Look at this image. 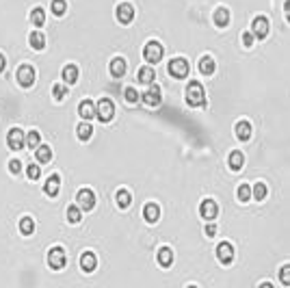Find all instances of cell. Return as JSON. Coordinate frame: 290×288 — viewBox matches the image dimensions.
Returning <instances> with one entry per match:
<instances>
[{
	"instance_id": "5bb4252c",
	"label": "cell",
	"mask_w": 290,
	"mask_h": 288,
	"mask_svg": "<svg viewBox=\"0 0 290 288\" xmlns=\"http://www.w3.org/2000/svg\"><path fill=\"white\" fill-rule=\"evenodd\" d=\"M78 113H81L83 119H93L98 117V104H93L91 100H84V102H81V109H78Z\"/></svg>"
},
{
	"instance_id": "2e32d148",
	"label": "cell",
	"mask_w": 290,
	"mask_h": 288,
	"mask_svg": "<svg viewBox=\"0 0 290 288\" xmlns=\"http://www.w3.org/2000/svg\"><path fill=\"white\" fill-rule=\"evenodd\" d=\"M81 266H83V271L91 273V271L98 266V258H96V254H93V251H84L83 258H81Z\"/></svg>"
},
{
	"instance_id": "9c48e42d",
	"label": "cell",
	"mask_w": 290,
	"mask_h": 288,
	"mask_svg": "<svg viewBox=\"0 0 290 288\" xmlns=\"http://www.w3.org/2000/svg\"><path fill=\"white\" fill-rule=\"evenodd\" d=\"M7 143H9V148L11 150H22L24 143H26V136H24V133L20 128H13V130H9Z\"/></svg>"
},
{
	"instance_id": "7a4b0ae2",
	"label": "cell",
	"mask_w": 290,
	"mask_h": 288,
	"mask_svg": "<svg viewBox=\"0 0 290 288\" xmlns=\"http://www.w3.org/2000/svg\"><path fill=\"white\" fill-rule=\"evenodd\" d=\"M163 45L158 42H147L145 44V50H143V57L147 63H158V61L163 59Z\"/></svg>"
},
{
	"instance_id": "30bf717a",
	"label": "cell",
	"mask_w": 290,
	"mask_h": 288,
	"mask_svg": "<svg viewBox=\"0 0 290 288\" xmlns=\"http://www.w3.org/2000/svg\"><path fill=\"white\" fill-rule=\"evenodd\" d=\"M76 201H78V206H81L83 210H93V206H96V195H93V191L83 189L81 193H78Z\"/></svg>"
},
{
	"instance_id": "f1b7e54d",
	"label": "cell",
	"mask_w": 290,
	"mask_h": 288,
	"mask_svg": "<svg viewBox=\"0 0 290 288\" xmlns=\"http://www.w3.org/2000/svg\"><path fill=\"white\" fill-rule=\"evenodd\" d=\"M31 22L35 26H43V22H46V11H43L41 7H35L31 11Z\"/></svg>"
},
{
	"instance_id": "836d02e7",
	"label": "cell",
	"mask_w": 290,
	"mask_h": 288,
	"mask_svg": "<svg viewBox=\"0 0 290 288\" xmlns=\"http://www.w3.org/2000/svg\"><path fill=\"white\" fill-rule=\"evenodd\" d=\"M81 206H69V208H67V221H69V223H81V219H83V217H81Z\"/></svg>"
},
{
	"instance_id": "9a60e30c",
	"label": "cell",
	"mask_w": 290,
	"mask_h": 288,
	"mask_svg": "<svg viewBox=\"0 0 290 288\" xmlns=\"http://www.w3.org/2000/svg\"><path fill=\"white\" fill-rule=\"evenodd\" d=\"M143 217H145V221H147V223H156V221L161 219V208H158L156 204H145Z\"/></svg>"
},
{
	"instance_id": "f546056e",
	"label": "cell",
	"mask_w": 290,
	"mask_h": 288,
	"mask_svg": "<svg viewBox=\"0 0 290 288\" xmlns=\"http://www.w3.org/2000/svg\"><path fill=\"white\" fill-rule=\"evenodd\" d=\"M20 232H22L24 236H28V234H33L35 232V221L31 219V217H24V219L20 221Z\"/></svg>"
},
{
	"instance_id": "3957f363",
	"label": "cell",
	"mask_w": 290,
	"mask_h": 288,
	"mask_svg": "<svg viewBox=\"0 0 290 288\" xmlns=\"http://www.w3.org/2000/svg\"><path fill=\"white\" fill-rule=\"evenodd\" d=\"M113 117H115V104L108 98H102L98 102V119L104 121V124H108Z\"/></svg>"
},
{
	"instance_id": "ba28073f",
	"label": "cell",
	"mask_w": 290,
	"mask_h": 288,
	"mask_svg": "<svg viewBox=\"0 0 290 288\" xmlns=\"http://www.w3.org/2000/svg\"><path fill=\"white\" fill-rule=\"evenodd\" d=\"M199 212H202V217H204L206 221L217 219V215H219V206H217V201H214V199H204V201H202V206H199Z\"/></svg>"
},
{
	"instance_id": "ee69618b",
	"label": "cell",
	"mask_w": 290,
	"mask_h": 288,
	"mask_svg": "<svg viewBox=\"0 0 290 288\" xmlns=\"http://www.w3.org/2000/svg\"><path fill=\"white\" fill-rule=\"evenodd\" d=\"M4 67H7V59H4V54H0V72H4Z\"/></svg>"
},
{
	"instance_id": "277c9868",
	"label": "cell",
	"mask_w": 290,
	"mask_h": 288,
	"mask_svg": "<svg viewBox=\"0 0 290 288\" xmlns=\"http://www.w3.org/2000/svg\"><path fill=\"white\" fill-rule=\"evenodd\" d=\"M65 262H67V256H65V249L63 247H52V249L48 251V265L52 266V269H63Z\"/></svg>"
},
{
	"instance_id": "484cf974",
	"label": "cell",
	"mask_w": 290,
	"mask_h": 288,
	"mask_svg": "<svg viewBox=\"0 0 290 288\" xmlns=\"http://www.w3.org/2000/svg\"><path fill=\"white\" fill-rule=\"evenodd\" d=\"M214 24H217L219 28H223V26H228L229 24V11L228 9H217V11H214Z\"/></svg>"
},
{
	"instance_id": "83f0119b",
	"label": "cell",
	"mask_w": 290,
	"mask_h": 288,
	"mask_svg": "<svg viewBox=\"0 0 290 288\" xmlns=\"http://www.w3.org/2000/svg\"><path fill=\"white\" fill-rule=\"evenodd\" d=\"M115 199H117V206H119V208H128V206L132 204V195H130L126 189H119L117 195H115Z\"/></svg>"
},
{
	"instance_id": "ac0fdd59",
	"label": "cell",
	"mask_w": 290,
	"mask_h": 288,
	"mask_svg": "<svg viewBox=\"0 0 290 288\" xmlns=\"http://www.w3.org/2000/svg\"><path fill=\"white\" fill-rule=\"evenodd\" d=\"M59 189H61V180H59V176H50V178L46 180V184H43L46 195H50V197L59 195Z\"/></svg>"
},
{
	"instance_id": "4dcf8cb0",
	"label": "cell",
	"mask_w": 290,
	"mask_h": 288,
	"mask_svg": "<svg viewBox=\"0 0 290 288\" xmlns=\"http://www.w3.org/2000/svg\"><path fill=\"white\" fill-rule=\"evenodd\" d=\"M267 195H269V189H267V184H264V182H258V184H253V199H256V201H262Z\"/></svg>"
},
{
	"instance_id": "ffe728a7",
	"label": "cell",
	"mask_w": 290,
	"mask_h": 288,
	"mask_svg": "<svg viewBox=\"0 0 290 288\" xmlns=\"http://www.w3.org/2000/svg\"><path fill=\"white\" fill-rule=\"evenodd\" d=\"M251 133H253V128H251L249 121H238L236 124V136L241 141H249L251 139Z\"/></svg>"
},
{
	"instance_id": "4fadbf2b",
	"label": "cell",
	"mask_w": 290,
	"mask_h": 288,
	"mask_svg": "<svg viewBox=\"0 0 290 288\" xmlns=\"http://www.w3.org/2000/svg\"><path fill=\"white\" fill-rule=\"evenodd\" d=\"M117 20L122 24H130L134 20V9H132V4L130 2H122L117 7Z\"/></svg>"
},
{
	"instance_id": "f6af8a7d",
	"label": "cell",
	"mask_w": 290,
	"mask_h": 288,
	"mask_svg": "<svg viewBox=\"0 0 290 288\" xmlns=\"http://www.w3.org/2000/svg\"><path fill=\"white\" fill-rule=\"evenodd\" d=\"M284 9H286V20H288V22H290V0H288V2H286V7H284Z\"/></svg>"
},
{
	"instance_id": "d590c367",
	"label": "cell",
	"mask_w": 290,
	"mask_h": 288,
	"mask_svg": "<svg viewBox=\"0 0 290 288\" xmlns=\"http://www.w3.org/2000/svg\"><path fill=\"white\" fill-rule=\"evenodd\" d=\"M26 145H28L31 150H37L39 145H41V139H39V133H37V130H31V133L26 134Z\"/></svg>"
},
{
	"instance_id": "ab89813d",
	"label": "cell",
	"mask_w": 290,
	"mask_h": 288,
	"mask_svg": "<svg viewBox=\"0 0 290 288\" xmlns=\"http://www.w3.org/2000/svg\"><path fill=\"white\" fill-rule=\"evenodd\" d=\"M39 174H41L39 165H28V167H26V176H28L31 180H37V178H39Z\"/></svg>"
},
{
	"instance_id": "e0dca14e",
	"label": "cell",
	"mask_w": 290,
	"mask_h": 288,
	"mask_svg": "<svg viewBox=\"0 0 290 288\" xmlns=\"http://www.w3.org/2000/svg\"><path fill=\"white\" fill-rule=\"evenodd\" d=\"M214 69H217V63H214L212 57H208V54H206V57L199 59V72H202L204 76H212Z\"/></svg>"
},
{
	"instance_id": "7bdbcfd3",
	"label": "cell",
	"mask_w": 290,
	"mask_h": 288,
	"mask_svg": "<svg viewBox=\"0 0 290 288\" xmlns=\"http://www.w3.org/2000/svg\"><path fill=\"white\" fill-rule=\"evenodd\" d=\"M206 234H208V236H214V234H217V225H214V223H208V225H206Z\"/></svg>"
},
{
	"instance_id": "5b68a950",
	"label": "cell",
	"mask_w": 290,
	"mask_h": 288,
	"mask_svg": "<svg viewBox=\"0 0 290 288\" xmlns=\"http://www.w3.org/2000/svg\"><path fill=\"white\" fill-rule=\"evenodd\" d=\"M169 74H171L173 78H186L188 76V61L182 59V57L173 59L171 63H169Z\"/></svg>"
},
{
	"instance_id": "7c38bea8",
	"label": "cell",
	"mask_w": 290,
	"mask_h": 288,
	"mask_svg": "<svg viewBox=\"0 0 290 288\" xmlns=\"http://www.w3.org/2000/svg\"><path fill=\"white\" fill-rule=\"evenodd\" d=\"M217 258L221 265H232L234 260V247L229 245V243H221V245L217 247Z\"/></svg>"
},
{
	"instance_id": "7402d4cb",
	"label": "cell",
	"mask_w": 290,
	"mask_h": 288,
	"mask_svg": "<svg viewBox=\"0 0 290 288\" xmlns=\"http://www.w3.org/2000/svg\"><path fill=\"white\" fill-rule=\"evenodd\" d=\"M126 67H128V63L122 57H117V59L111 61V74L117 76V78H122V76L126 74Z\"/></svg>"
},
{
	"instance_id": "74e56055",
	"label": "cell",
	"mask_w": 290,
	"mask_h": 288,
	"mask_svg": "<svg viewBox=\"0 0 290 288\" xmlns=\"http://www.w3.org/2000/svg\"><path fill=\"white\" fill-rule=\"evenodd\" d=\"M279 282H282L284 286H290V265H284L282 269H279Z\"/></svg>"
},
{
	"instance_id": "d6a6232c",
	"label": "cell",
	"mask_w": 290,
	"mask_h": 288,
	"mask_svg": "<svg viewBox=\"0 0 290 288\" xmlns=\"http://www.w3.org/2000/svg\"><path fill=\"white\" fill-rule=\"evenodd\" d=\"M238 199L241 201H249L253 197V186H249V184H241L238 186Z\"/></svg>"
},
{
	"instance_id": "44dd1931",
	"label": "cell",
	"mask_w": 290,
	"mask_h": 288,
	"mask_svg": "<svg viewBox=\"0 0 290 288\" xmlns=\"http://www.w3.org/2000/svg\"><path fill=\"white\" fill-rule=\"evenodd\" d=\"M28 44H31L35 50H43L46 48V37H43L41 30H33V33L28 35Z\"/></svg>"
},
{
	"instance_id": "52a82bcc",
	"label": "cell",
	"mask_w": 290,
	"mask_h": 288,
	"mask_svg": "<svg viewBox=\"0 0 290 288\" xmlns=\"http://www.w3.org/2000/svg\"><path fill=\"white\" fill-rule=\"evenodd\" d=\"M269 28H271V24H269V20L262 18V15L253 20V24H251V30H253V35H256L258 39H267L269 37Z\"/></svg>"
},
{
	"instance_id": "1f68e13d",
	"label": "cell",
	"mask_w": 290,
	"mask_h": 288,
	"mask_svg": "<svg viewBox=\"0 0 290 288\" xmlns=\"http://www.w3.org/2000/svg\"><path fill=\"white\" fill-rule=\"evenodd\" d=\"M76 133H78V139H81V141H89V139H91V134H93V128L87 124V121H84V124H81L76 128Z\"/></svg>"
},
{
	"instance_id": "d6986e66",
	"label": "cell",
	"mask_w": 290,
	"mask_h": 288,
	"mask_svg": "<svg viewBox=\"0 0 290 288\" xmlns=\"http://www.w3.org/2000/svg\"><path fill=\"white\" fill-rule=\"evenodd\" d=\"M228 163H229V169H232V171H241V169H243V165H245V156H243V152L234 150L232 154H229Z\"/></svg>"
},
{
	"instance_id": "8fae6325",
	"label": "cell",
	"mask_w": 290,
	"mask_h": 288,
	"mask_svg": "<svg viewBox=\"0 0 290 288\" xmlns=\"http://www.w3.org/2000/svg\"><path fill=\"white\" fill-rule=\"evenodd\" d=\"M18 83L22 85V87H31L35 83V69L31 65H22V67L18 69Z\"/></svg>"
},
{
	"instance_id": "6da1fadb",
	"label": "cell",
	"mask_w": 290,
	"mask_h": 288,
	"mask_svg": "<svg viewBox=\"0 0 290 288\" xmlns=\"http://www.w3.org/2000/svg\"><path fill=\"white\" fill-rule=\"evenodd\" d=\"M186 102H188V106H204L206 104V91H204L202 83H197V80H191V83H188Z\"/></svg>"
},
{
	"instance_id": "4316f807",
	"label": "cell",
	"mask_w": 290,
	"mask_h": 288,
	"mask_svg": "<svg viewBox=\"0 0 290 288\" xmlns=\"http://www.w3.org/2000/svg\"><path fill=\"white\" fill-rule=\"evenodd\" d=\"M154 76H156V74H154V69L149 67V65H145V67L139 69V83H141V85H152Z\"/></svg>"
},
{
	"instance_id": "8992f818",
	"label": "cell",
	"mask_w": 290,
	"mask_h": 288,
	"mask_svg": "<svg viewBox=\"0 0 290 288\" xmlns=\"http://www.w3.org/2000/svg\"><path fill=\"white\" fill-rule=\"evenodd\" d=\"M143 98V102L147 104V106H158L163 102V91H161V87H158V85H149V89L145 91V93L141 95Z\"/></svg>"
},
{
	"instance_id": "b9f144b4",
	"label": "cell",
	"mask_w": 290,
	"mask_h": 288,
	"mask_svg": "<svg viewBox=\"0 0 290 288\" xmlns=\"http://www.w3.org/2000/svg\"><path fill=\"white\" fill-rule=\"evenodd\" d=\"M9 171H11V174H20V171H22V163H20V160H11V163H9Z\"/></svg>"
},
{
	"instance_id": "8d00e7d4",
	"label": "cell",
	"mask_w": 290,
	"mask_h": 288,
	"mask_svg": "<svg viewBox=\"0 0 290 288\" xmlns=\"http://www.w3.org/2000/svg\"><path fill=\"white\" fill-rule=\"evenodd\" d=\"M65 9H67V2H65V0H52V13L57 15V18L65 15Z\"/></svg>"
},
{
	"instance_id": "d4e9b609",
	"label": "cell",
	"mask_w": 290,
	"mask_h": 288,
	"mask_svg": "<svg viewBox=\"0 0 290 288\" xmlns=\"http://www.w3.org/2000/svg\"><path fill=\"white\" fill-rule=\"evenodd\" d=\"M63 80L67 85H74L78 80V67L76 65H65L63 67Z\"/></svg>"
},
{
	"instance_id": "e575fe53",
	"label": "cell",
	"mask_w": 290,
	"mask_h": 288,
	"mask_svg": "<svg viewBox=\"0 0 290 288\" xmlns=\"http://www.w3.org/2000/svg\"><path fill=\"white\" fill-rule=\"evenodd\" d=\"M52 95H54V100H57V102H61V100L65 98V95H67V83H57L52 87Z\"/></svg>"
},
{
	"instance_id": "60d3db41",
	"label": "cell",
	"mask_w": 290,
	"mask_h": 288,
	"mask_svg": "<svg viewBox=\"0 0 290 288\" xmlns=\"http://www.w3.org/2000/svg\"><path fill=\"white\" fill-rule=\"evenodd\" d=\"M253 37H256V35H253V30H247V33L243 35V45H245V48H251V45H253Z\"/></svg>"
},
{
	"instance_id": "cb8c5ba5",
	"label": "cell",
	"mask_w": 290,
	"mask_h": 288,
	"mask_svg": "<svg viewBox=\"0 0 290 288\" xmlns=\"http://www.w3.org/2000/svg\"><path fill=\"white\" fill-rule=\"evenodd\" d=\"M171 262H173V251L169 249V247H161V249H158V265L171 266Z\"/></svg>"
},
{
	"instance_id": "f35d334b",
	"label": "cell",
	"mask_w": 290,
	"mask_h": 288,
	"mask_svg": "<svg viewBox=\"0 0 290 288\" xmlns=\"http://www.w3.org/2000/svg\"><path fill=\"white\" fill-rule=\"evenodd\" d=\"M124 98H126V102H130V104H134L139 100V93L137 91H134L132 87H128L126 91H124Z\"/></svg>"
},
{
	"instance_id": "603a6c76",
	"label": "cell",
	"mask_w": 290,
	"mask_h": 288,
	"mask_svg": "<svg viewBox=\"0 0 290 288\" xmlns=\"http://www.w3.org/2000/svg\"><path fill=\"white\" fill-rule=\"evenodd\" d=\"M35 158H37V163H50L52 160V150L48 148V145H39L37 150H35Z\"/></svg>"
}]
</instances>
